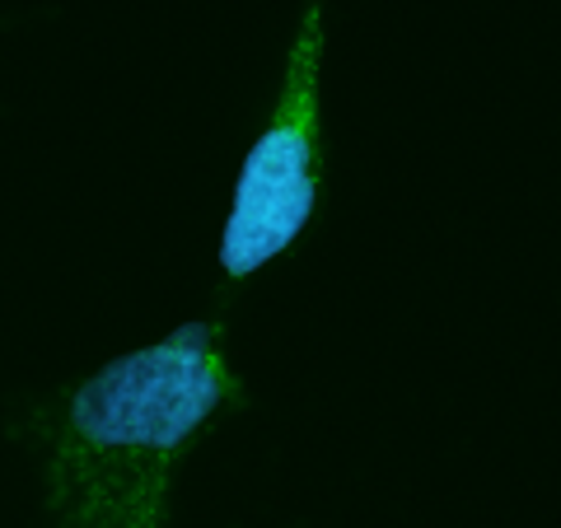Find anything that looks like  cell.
<instances>
[{
  "instance_id": "obj_1",
  "label": "cell",
  "mask_w": 561,
  "mask_h": 528,
  "mask_svg": "<svg viewBox=\"0 0 561 528\" xmlns=\"http://www.w3.org/2000/svg\"><path fill=\"white\" fill-rule=\"evenodd\" d=\"M243 402L216 319L99 365L66 393L47 435L51 528H164L187 449Z\"/></svg>"
},
{
  "instance_id": "obj_2",
  "label": "cell",
  "mask_w": 561,
  "mask_h": 528,
  "mask_svg": "<svg viewBox=\"0 0 561 528\" xmlns=\"http://www.w3.org/2000/svg\"><path fill=\"white\" fill-rule=\"evenodd\" d=\"M323 51L328 0H305L300 28L286 51L280 94L267 127L253 136L234 173L230 210L220 225V272L249 280L272 257L290 253L323 202Z\"/></svg>"
}]
</instances>
